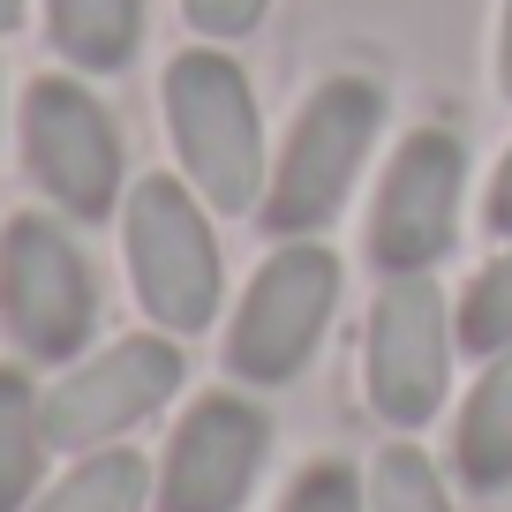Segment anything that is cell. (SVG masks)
I'll return each instance as SVG.
<instances>
[{
	"mask_svg": "<svg viewBox=\"0 0 512 512\" xmlns=\"http://www.w3.org/2000/svg\"><path fill=\"white\" fill-rule=\"evenodd\" d=\"M46 31L76 68L113 76L144 46V0H46Z\"/></svg>",
	"mask_w": 512,
	"mask_h": 512,
	"instance_id": "11",
	"label": "cell"
},
{
	"mask_svg": "<svg viewBox=\"0 0 512 512\" xmlns=\"http://www.w3.org/2000/svg\"><path fill=\"white\" fill-rule=\"evenodd\" d=\"M23 159H31V181L68 219H106L113 196H121L113 113L68 76H38L23 91Z\"/></svg>",
	"mask_w": 512,
	"mask_h": 512,
	"instance_id": "7",
	"label": "cell"
},
{
	"mask_svg": "<svg viewBox=\"0 0 512 512\" xmlns=\"http://www.w3.org/2000/svg\"><path fill=\"white\" fill-rule=\"evenodd\" d=\"M264 8H272V0H181L189 31L211 38V46H234V38H249L256 23H264Z\"/></svg>",
	"mask_w": 512,
	"mask_h": 512,
	"instance_id": "18",
	"label": "cell"
},
{
	"mask_svg": "<svg viewBox=\"0 0 512 512\" xmlns=\"http://www.w3.org/2000/svg\"><path fill=\"white\" fill-rule=\"evenodd\" d=\"M256 467H264V415L249 400H196L181 415L159 467V512H241Z\"/></svg>",
	"mask_w": 512,
	"mask_h": 512,
	"instance_id": "10",
	"label": "cell"
},
{
	"mask_svg": "<svg viewBox=\"0 0 512 512\" xmlns=\"http://www.w3.org/2000/svg\"><path fill=\"white\" fill-rule=\"evenodd\" d=\"M369 512H452V505H445L437 467L415 445H392L377 460V475H369Z\"/></svg>",
	"mask_w": 512,
	"mask_h": 512,
	"instance_id": "16",
	"label": "cell"
},
{
	"mask_svg": "<svg viewBox=\"0 0 512 512\" xmlns=\"http://www.w3.org/2000/svg\"><path fill=\"white\" fill-rule=\"evenodd\" d=\"M497 76H505V91H512V0H505V46H497Z\"/></svg>",
	"mask_w": 512,
	"mask_h": 512,
	"instance_id": "20",
	"label": "cell"
},
{
	"mask_svg": "<svg viewBox=\"0 0 512 512\" xmlns=\"http://www.w3.org/2000/svg\"><path fill=\"white\" fill-rule=\"evenodd\" d=\"M0 324L31 362H68L98 324L91 264L38 211L8 219V234H0Z\"/></svg>",
	"mask_w": 512,
	"mask_h": 512,
	"instance_id": "5",
	"label": "cell"
},
{
	"mask_svg": "<svg viewBox=\"0 0 512 512\" xmlns=\"http://www.w3.org/2000/svg\"><path fill=\"white\" fill-rule=\"evenodd\" d=\"M166 136L181 151V174L211 211H256L272 189L264 166V121L256 91L219 46H196L166 68Z\"/></svg>",
	"mask_w": 512,
	"mask_h": 512,
	"instance_id": "1",
	"label": "cell"
},
{
	"mask_svg": "<svg viewBox=\"0 0 512 512\" xmlns=\"http://www.w3.org/2000/svg\"><path fill=\"white\" fill-rule=\"evenodd\" d=\"M144 460L136 452H98L76 475H61L31 512H144Z\"/></svg>",
	"mask_w": 512,
	"mask_h": 512,
	"instance_id": "14",
	"label": "cell"
},
{
	"mask_svg": "<svg viewBox=\"0 0 512 512\" xmlns=\"http://www.w3.org/2000/svg\"><path fill=\"white\" fill-rule=\"evenodd\" d=\"M445 377H452L445 294L430 287V272H407L369 309V407L400 430H422L445 407Z\"/></svg>",
	"mask_w": 512,
	"mask_h": 512,
	"instance_id": "8",
	"label": "cell"
},
{
	"mask_svg": "<svg viewBox=\"0 0 512 512\" xmlns=\"http://www.w3.org/2000/svg\"><path fill=\"white\" fill-rule=\"evenodd\" d=\"M460 196H467V151L452 128H415L392 166L377 181V204H369V256L377 272L407 279L430 272L437 256L460 234Z\"/></svg>",
	"mask_w": 512,
	"mask_h": 512,
	"instance_id": "6",
	"label": "cell"
},
{
	"mask_svg": "<svg viewBox=\"0 0 512 512\" xmlns=\"http://www.w3.org/2000/svg\"><path fill=\"white\" fill-rule=\"evenodd\" d=\"M174 384H181V347H166V339H121V347L91 354L83 369H68L46 392V445L53 452L106 445V437L136 430L151 407L174 400Z\"/></svg>",
	"mask_w": 512,
	"mask_h": 512,
	"instance_id": "9",
	"label": "cell"
},
{
	"mask_svg": "<svg viewBox=\"0 0 512 512\" xmlns=\"http://www.w3.org/2000/svg\"><path fill=\"white\" fill-rule=\"evenodd\" d=\"M38 460H46V400H38L23 369H0V512H23L38 490Z\"/></svg>",
	"mask_w": 512,
	"mask_h": 512,
	"instance_id": "13",
	"label": "cell"
},
{
	"mask_svg": "<svg viewBox=\"0 0 512 512\" xmlns=\"http://www.w3.org/2000/svg\"><path fill=\"white\" fill-rule=\"evenodd\" d=\"M482 226L512 241V151L497 159V181H490V204H482Z\"/></svg>",
	"mask_w": 512,
	"mask_h": 512,
	"instance_id": "19",
	"label": "cell"
},
{
	"mask_svg": "<svg viewBox=\"0 0 512 512\" xmlns=\"http://www.w3.org/2000/svg\"><path fill=\"white\" fill-rule=\"evenodd\" d=\"M121 241H128L136 302L174 339L204 332V324L219 317V241H211V226H204V204H196L174 174H151V181L128 189Z\"/></svg>",
	"mask_w": 512,
	"mask_h": 512,
	"instance_id": "3",
	"label": "cell"
},
{
	"mask_svg": "<svg viewBox=\"0 0 512 512\" xmlns=\"http://www.w3.org/2000/svg\"><path fill=\"white\" fill-rule=\"evenodd\" d=\"M460 347L467 354H505L512 347V249L497 256L490 272H475L460 302Z\"/></svg>",
	"mask_w": 512,
	"mask_h": 512,
	"instance_id": "15",
	"label": "cell"
},
{
	"mask_svg": "<svg viewBox=\"0 0 512 512\" xmlns=\"http://www.w3.org/2000/svg\"><path fill=\"white\" fill-rule=\"evenodd\" d=\"M332 302H339V256L324 241H287L279 256H264V272L241 294L234 332H226V369L241 384H287L317 354Z\"/></svg>",
	"mask_w": 512,
	"mask_h": 512,
	"instance_id": "4",
	"label": "cell"
},
{
	"mask_svg": "<svg viewBox=\"0 0 512 512\" xmlns=\"http://www.w3.org/2000/svg\"><path fill=\"white\" fill-rule=\"evenodd\" d=\"M23 23V0H0V31H16Z\"/></svg>",
	"mask_w": 512,
	"mask_h": 512,
	"instance_id": "21",
	"label": "cell"
},
{
	"mask_svg": "<svg viewBox=\"0 0 512 512\" xmlns=\"http://www.w3.org/2000/svg\"><path fill=\"white\" fill-rule=\"evenodd\" d=\"M384 128V91L369 76H332L287 128V151L272 166V189H264V226L279 241H309L317 226L339 219L354 174H362L369 144Z\"/></svg>",
	"mask_w": 512,
	"mask_h": 512,
	"instance_id": "2",
	"label": "cell"
},
{
	"mask_svg": "<svg viewBox=\"0 0 512 512\" xmlns=\"http://www.w3.org/2000/svg\"><path fill=\"white\" fill-rule=\"evenodd\" d=\"M460 482L467 490H505L512 482V347L490 354L482 384L467 392V415H460Z\"/></svg>",
	"mask_w": 512,
	"mask_h": 512,
	"instance_id": "12",
	"label": "cell"
},
{
	"mask_svg": "<svg viewBox=\"0 0 512 512\" xmlns=\"http://www.w3.org/2000/svg\"><path fill=\"white\" fill-rule=\"evenodd\" d=\"M279 512H362V490H354V467H339V460L309 467V475L287 490V505H279Z\"/></svg>",
	"mask_w": 512,
	"mask_h": 512,
	"instance_id": "17",
	"label": "cell"
}]
</instances>
